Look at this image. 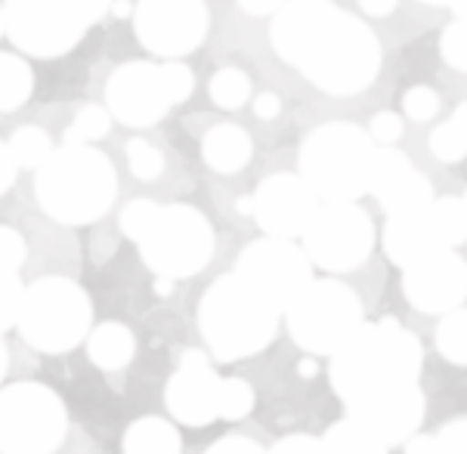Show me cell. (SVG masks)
<instances>
[{
  "label": "cell",
  "mask_w": 467,
  "mask_h": 454,
  "mask_svg": "<svg viewBox=\"0 0 467 454\" xmlns=\"http://www.w3.org/2000/svg\"><path fill=\"white\" fill-rule=\"evenodd\" d=\"M211 13L204 0H137L133 31L158 59H183L208 37Z\"/></svg>",
  "instance_id": "10"
},
{
  "label": "cell",
  "mask_w": 467,
  "mask_h": 454,
  "mask_svg": "<svg viewBox=\"0 0 467 454\" xmlns=\"http://www.w3.org/2000/svg\"><path fill=\"white\" fill-rule=\"evenodd\" d=\"M464 201H467V195H464Z\"/></svg>",
  "instance_id": "40"
},
{
  "label": "cell",
  "mask_w": 467,
  "mask_h": 454,
  "mask_svg": "<svg viewBox=\"0 0 467 454\" xmlns=\"http://www.w3.org/2000/svg\"><path fill=\"white\" fill-rule=\"evenodd\" d=\"M124 451L128 454H177L180 442L177 433L161 424V420H140L128 429V439H124Z\"/></svg>",
  "instance_id": "21"
},
{
  "label": "cell",
  "mask_w": 467,
  "mask_h": 454,
  "mask_svg": "<svg viewBox=\"0 0 467 454\" xmlns=\"http://www.w3.org/2000/svg\"><path fill=\"white\" fill-rule=\"evenodd\" d=\"M4 371H6V346H4V340H0V377H4Z\"/></svg>",
  "instance_id": "38"
},
{
  "label": "cell",
  "mask_w": 467,
  "mask_h": 454,
  "mask_svg": "<svg viewBox=\"0 0 467 454\" xmlns=\"http://www.w3.org/2000/svg\"><path fill=\"white\" fill-rule=\"evenodd\" d=\"M269 41L285 66L331 97L368 90L384 62L375 31L335 0H285L273 15Z\"/></svg>",
  "instance_id": "1"
},
{
  "label": "cell",
  "mask_w": 467,
  "mask_h": 454,
  "mask_svg": "<svg viewBox=\"0 0 467 454\" xmlns=\"http://www.w3.org/2000/svg\"><path fill=\"white\" fill-rule=\"evenodd\" d=\"M22 297H26V288H22L16 273L0 269V331H6L10 325L19 322Z\"/></svg>",
  "instance_id": "28"
},
{
  "label": "cell",
  "mask_w": 467,
  "mask_h": 454,
  "mask_svg": "<svg viewBox=\"0 0 467 454\" xmlns=\"http://www.w3.org/2000/svg\"><path fill=\"white\" fill-rule=\"evenodd\" d=\"M248 15H275L285 0H235Z\"/></svg>",
  "instance_id": "34"
},
{
  "label": "cell",
  "mask_w": 467,
  "mask_h": 454,
  "mask_svg": "<svg viewBox=\"0 0 467 454\" xmlns=\"http://www.w3.org/2000/svg\"><path fill=\"white\" fill-rule=\"evenodd\" d=\"M254 115L260 121H275V118L282 115V99L275 97V93H257L254 97Z\"/></svg>",
  "instance_id": "33"
},
{
  "label": "cell",
  "mask_w": 467,
  "mask_h": 454,
  "mask_svg": "<svg viewBox=\"0 0 467 454\" xmlns=\"http://www.w3.org/2000/svg\"><path fill=\"white\" fill-rule=\"evenodd\" d=\"M467 238V201L464 198H440L418 211L397 213L384 229V248L400 266L446 251Z\"/></svg>",
  "instance_id": "9"
},
{
  "label": "cell",
  "mask_w": 467,
  "mask_h": 454,
  "mask_svg": "<svg viewBox=\"0 0 467 454\" xmlns=\"http://www.w3.org/2000/svg\"><path fill=\"white\" fill-rule=\"evenodd\" d=\"M220 399H223V384L213 380V374L204 368L202 356H189L183 371L171 380L168 405L186 424H204L220 411Z\"/></svg>",
  "instance_id": "16"
},
{
  "label": "cell",
  "mask_w": 467,
  "mask_h": 454,
  "mask_svg": "<svg viewBox=\"0 0 467 454\" xmlns=\"http://www.w3.org/2000/svg\"><path fill=\"white\" fill-rule=\"evenodd\" d=\"M378 142L350 121L316 127L300 146V173L326 201H356L371 189Z\"/></svg>",
  "instance_id": "3"
},
{
  "label": "cell",
  "mask_w": 467,
  "mask_h": 454,
  "mask_svg": "<svg viewBox=\"0 0 467 454\" xmlns=\"http://www.w3.org/2000/svg\"><path fill=\"white\" fill-rule=\"evenodd\" d=\"M368 192L381 201V207L390 217L418 211V207L433 201L431 180L421 170H415V164L393 146H378Z\"/></svg>",
  "instance_id": "14"
},
{
  "label": "cell",
  "mask_w": 467,
  "mask_h": 454,
  "mask_svg": "<svg viewBox=\"0 0 467 454\" xmlns=\"http://www.w3.org/2000/svg\"><path fill=\"white\" fill-rule=\"evenodd\" d=\"M90 325V300L68 278H41L26 288L19 309L22 337L44 353H66Z\"/></svg>",
  "instance_id": "6"
},
{
  "label": "cell",
  "mask_w": 467,
  "mask_h": 454,
  "mask_svg": "<svg viewBox=\"0 0 467 454\" xmlns=\"http://www.w3.org/2000/svg\"><path fill=\"white\" fill-rule=\"evenodd\" d=\"M368 133L378 146H393V142L402 139V133H406V121H402L400 115H393V111H378L368 124Z\"/></svg>",
  "instance_id": "31"
},
{
  "label": "cell",
  "mask_w": 467,
  "mask_h": 454,
  "mask_svg": "<svg viewBox=\"0 0 467 454\" xmlns=\"http://www.w3.org/2000/svg\"><path fill=\"white\" fill-rule=\"evenodd\" d=\"M254 155V142L239 124H217L204 133L202 158L213 173H239Z\"/></svg>",
  "instance_id": "17"
},
{
  "label": "cell",
  "mask_w": 467,
  "mask_h": 454,
  "mask_svg": "<svg viewBox=\"0 0 467 454\" xmlns=\"http://www.w3.org/2000/svg\"><path fill=\"white\" fill-rule=\"evenodd\" d=\"M128 164H130V173L142 182H152L164 173V155L161 149L152 146L149 139H130L128 142Z\"/></svg>",
  "instance_id": "25"
},
{
  "label": "cell",
  "mask_w": 467,
  "mask_h": 454,
  "mask_svg": "<svg viewBox=\"0 0 467 454\" xmlns=\"http://www.w3.org/2000/svg\"><path fill=\"white\" fill-rule=\"evenodd\" d=\"M6 35V6H0V37Z\"/></svg>",
  "instance_id": "39"
},
{
  "label": "cell",
  "mask_w": 467,
  "mask_h": 454,
  "mask_svg": "<svg viewBox=\"0 0 467 454\" xmlns=\"http://www.w3.org/2000/svg\"><path fill=\"white\" fill-rule=\"evenodd\" d=\"M10 151L19 161V167H28V170H37L47 158L53 155V139L50 133L41 130V127H19V130L10 137Z\"/></svg>",
  "instance_id": "23"
},
{
  "label": "cell",
  "mask_w": 467,
  "mask_h": 454,
  "mask_svg": "<svg viewBox=\"0 0 467 454\" xmlns=\"http://www.w3.org/2000/svg\"><path fill=\"white\" fill-rule=\"evenodd\" d=\"M467 288V266L452 251H433L427 257L409 263L406 294L421 306H440L462 297Z\"/></svg>",
  "instance_id": "15"
},
{
  "label": "cell",
  "mask_w": 467,
  "mask_h": 454,
  "mask_svg": "<svg viewBox=\"0 0 467 454\" xmlns=\"http://www.w3.org/2000/svg\"><path fill=\"white\" fill-rule=\"evenodd\" d=\"M239 275L273 303L297 297L304 291L310 266H306L304 251H297L288 238L269 235L264 242L244 248L239 260Z\"/></svg>",
  "instance_id": "12"
},
{
  "label": "cell",
  "mask_w": 467,
  "mask_h": 454,
  "mask_svg": "<svg viewBox=\"0 0 467 454\" xmlns=\"http://www.w3.org/2000/svg\"><path fill=\"white\" fill-rule=\"evenodd\" d=\"M37 204L66 226H87L106 217L118 195L115 164L90 142H62L37 167Z\"/></svg>",
  "instance_id": "2"
},
{
  "label": "cell",
  "mask_w": 467,
  "mask_h": 454,
  "mask_svg": "<svg viewBox=\"0 0 467 454\" xmlns=\"http://www.w3.org/2000/svg\"><path fill=\"white\" fill-rule=\"evenodd\" d=\"M112 111L109 106H99V102H87V106L78 108L75 121L66 130V142H97L106 139L109 130H112Z\"/></svg>",
  "instance_id": "24"
},
{
  "label": "cell",
  "mask_w": 467,
  "mask_h": 454,
  "mask_svg": "<svg viewBox=\"0 0 467 454\" xmlns=\"http://www.w3.org/2000/svg\"><path fill=\"white\" fill-rule=\"evenodd\" d=\"M208 93L213 99V106L223 108V111H239L244 102H251V77L244 75L242 68H220L213 71L211 84H208Z\"/></svg>",
  "instance_id": "22"
},
{
  "label": "cell",
  "mask_w": 467,
  "mask_h": 454,
  "mask_svg": "<svg viewBox=\"0 0 467 454\" xmlns=\"http://www.w3.org/2000/svg\"><path fill=\"white\" fill-rule=\"evenodd\" d=\"M402 111H406V118L415 124L433 121V115L440 111V93L427 84L411 87V90H406V97H402Z\"/></svg>",
  "instance_id": "27"
},
{
  "label": "cell",
  "mask_w": 467,
  "mask_h": 454,
  "mask_svg": "<svg viewBox=\"0 0 467 454\" xmlns=\"http://www.w3.org/2000/svg\"><path fill=\"white\" fill-rule=\"evenodd\" d=\"M440 53L458 71H467V15H455L440 37Z\"/></svg>",
  "instance_id": "26"
},
{
  "label": "cell",
  "mask_w": 467,
  "mask_h": 454,
  "mask_svg": "<svg viewBox=\"0 0 467 454\" xmlns=\"http://www.w3.org/2000/svg\"><path fill=\"white\" fill-rule=\"evenodd\" d=\"M316 211L319 192L304 180V173H273L254 192V217L275 238L304 235Z\"/></svg>",
  "instance_id": "13"
},
{
  "label": "cell",
  "mask_w": 467,
  "mask_h": 454,
  "mask_svg": "<svg viewBox=\"0 0 467 454\" xmlns=\"http://www.w3.org/2000/svg\"><path fill=\"white\" fill-rule=\"evenodd\" d=\"M35 93V71L22 56L0 53V111L22 108Z\"/></svg>",
  "instance_id": "18"
},
{
  "label": "cell",
  "mask_w": 467,
  "mask_h": 454,
  "mask_svg": "<svg viewBox=\"0 0 467 454\" xmlns=\"http://www.w3.org/2000/svg\"><path fill=\"white\" fill-rule=\"evenodd\" d=\"M400 0H359V10L366 15H375V19H384V15H390L397 10Z\"/></svg>",
  "instance_id": "35"
},
{
  "label": "cell",
  "mask_w": 467,
  "mask_h": 454,
  "mask_svg": "<svg viewBox=\"0 0 467 454\" xmlns=\"http://www.w3.org/2000/svg\"><path fill=\"white\" fill-rule=\"evenodd\" d=\"M16 177H19V161L13 158L10 142H0V195L10 192Z\"/></svg>",
  "instance_id": "32"
},
{
  "label": "cell",
  "mask_w": 467,
  "mask_h": 454,
  "mask_svg": "<svg viewBox=\"0 0 467 454\" xmlns=\"http://www.w3.org/2000/svg\"><path fill=\"white\" fill-rule=\"evenodd\" d=\"M142 260L164 278H186L208 266L213 253V229L202 211L189 204L158 207L149 232L140 238Z\"/></svg>",
  "instance_id": "7"
},
{
  "label": "cell",
  "mask_w": 467,
  "mask_h": 454,
  "mask_svg": "<svg viewBox=\"0 0 467 454\" xmlns=\"http://www.w3.org/2000/svg\"><path fill=\"white\" fill-rule=\"evenodd\" d=\"M66 433V408L41 384L0 393V454H50Z\"/></svg>",
  "instance_id": "8"
},
{
  "label": "cell",
  "mask_w": 467,
  "mask_h": 454,
  "mask_svg": "<svg viewBox=\"0 0 467 454\" xmlns=\"http://www.w3.org/2000/svg\"><path fill=\"white\" fill-rule=\"evenodd\" d=\"M306 253L326 269H353L368 257L375 226L368 213L353 201H328L313 213L304 229Z\"/></svg>",
  "instance_id": "11"
},
{
  "label": "cell",
  "mask_w": 467,
  "mask_h": 454,
  "mask_svg": "<svg viewBox=\"0 0 467 454\" xmlns=\"http://www.w3.org/2000/svg\"><path fill=\"white\" fill-rule=\"evenodd\" d=\"M418 4L427 6H449L455 15H467V0H418Z\"/></svg>",
  "instance_id": "36"
},
{
  "label": "cell",
  "mask_w": 467,
  "mask_h": 454,
  "mask_svg": "<svg viewBox=\"0 0 467 454\" xmlns=\"http://www.w3.org/2000/svg\"><path fill=\"white\" fill-rule=\"evenodd\" d=\"M112 13H115V15H130V0H115V4H112Z\"/></svg>",
  "instance_id": "37"
},
{
  "label": "cell",
  "mask_w": 467,
  "mask_h": 454,
  "mask_svg": "<svg viewBox=\"0 0 467 454\" xmlns=\"http://www.w3.org/2000/svg\"><path fill=\"white\" fill-rule=\"evenodd\" d=\"M115 0H6V37L35 59L75 50Z\"/></svg>",
  "instance_id": "5"
},
{
  "label": "cell",
  "mask_w": 467,
  "mask_h": 454,
  "mask_svg": "<svg viewBox=\"0 0 467 454\" xmlns=\"http://www.w3.org/2000/svg\"><path fill=\"white\" fill-rule=\"evenodd\" d=\"M192 90L195 75L180 59H137L112 71L106 84V106L118 124L146 130L161 121L173 106L192 97Z\"/></svg>",
  "instance_id": "4"
},
{
  "label": "cell",
  "mask_w": 467,
  "mask_h": 454,
  "mask_svg": "<svg viewBox=\"0 0 467 454\" xmlns=\"http://www.w3.org/2000/svg\"><path fill=\"white\" fill-rule=\"evenodd\" d=\"M28 244L16 229L0 226V269H10V273H19V266L26 263Z\"/></svg>",
  "instance_id": "30"
},
{
  "label": "cell",
  "mask_w": 467,
  "mask_h": 454,
  "mask_svg": "<svg viewBox=\"0 0 467 454\" xmlns=\"http://www.w3.org/2000/svg\"><path fill=\"white\" fill-rule=\"evenodd\" d=\"M158 217V204L149 201V198H137V201H130L124 207L121 213V232L133 238V242H140L142 235L149 232V226L155 222Z\"/></svg>",
  "instance_id": "29"
},
{
  "label": "cell",
  "mask_w": 467,
  "mask_h": 454,
  "mask_svg": "<svg viewBox=\"0 0 467 454\" xmlns=\"http://www.w3.org/2000/svg\"><path fill=\"white\" fill-rule=\"evenodd\" d=\"M90 356L99 368H121L133 356V337L121 325H102L90 337Z\"/></svg>",
  "instance_id": "20"
},
{
  "label": "cell",
  "mask_w": 467,
  "mask_h": 454,
  "mask_svg": "<svg viewBox=\"0 0 467 454\" xmlns=\"http://www.w3.org/2000/svg\"><path fill=\"white\" fill-rule=\"evenodd\" d=\"M431 151L442 164H458L467 158V102H462V106L431 133Z\"/></svg>",
  "instance_id": "19"
}]
</instances>
